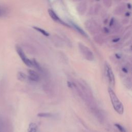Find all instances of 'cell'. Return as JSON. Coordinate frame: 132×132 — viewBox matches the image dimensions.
<instances>
[{"label":"cell","mask_w":132,"mask_h":132,"mask_svg":"<svg viewBox=\"0 0 132 132\" xmlns=\"http://www.w3.org/2000/svg\"><path fill=\"white\" fill-rule=\"evenodd\" d=\"M108 91L113 109L119 114H122L124 112V107L122 103L112 88H109Z\"/></svg>","instance_id":"6da1fadb"},{"label":"cell","mask_w":132,"mask_h":132,"mask_svg":"<svg viewBox=\"0 0 132 132\" xmlns=\"http://www.w3.org/2000/svg\"><path fill=\"white\" fill-rule=\"evenodd\" d=\"M105 73L110 88H113L115 86L114 75L111 66L107 62L105 64Z\"/></svg>","instance_id":"7a4b0ae2"},{"label":"cell","mask_w":132,"mask_h":132,"mask_svg":"<svg viewBox=\"0 0 132 132\" xmlns=\"http://www.w3.org/2000/svg\"><path fill=\"white\" fill-rule=\"evenodd\" d=\"M85 26L86 29L92 35H96L100 31L99 24L95 21L88 20L85 22Z\"/></svg>","instance_id":"3957f363"},{"label":"cell","mask_w":132,"mask_h":132,"mask_svg":"<svg viewBox=\"0 0 132 132\" xmlns=\"http://www.w3.org/2000/svg\"><path fill=\"white\" fill-rule=\"evenodd\" d=\"M78 45L80 52L86 59L89 61H93L94 60V55L87 46L81 43H79Z\"/></svg>","instance_id":"277c9868"},{"label":"cell","mask_w":132,"mask_h":132,"mask_svg":"<svg viewBox=\"0 0 132 132\" xmlns=\"http://www.w3.org/2000/svg\"><path fill=\"white\" fill-rule=\"evenodd\" d=\"M15 50L20 56V58L22 60V61L24 63V64L28 67H32V63L31 60L29 59L26 56L25 53L24 52L22 48L19 45H16Z\"/></svg>","instance_id":"5b68a950"},{"label":"cell","mask_w":132,"mask_h":132,"mask_svg":"<svg viewBox=\"0 0 132 132\" xmlns=\"http://www.w3.org/2000/svg\"><path fill=\"white\" fill-rule=\"evenodd\" d=\"M88 8V4L87 2L82 1L80 2L76 7L77 12L80 15H84L87 11Z\"/></svg>","instance_id":"8992f818"},{"label":"cell","mask_w":132,"mask_h":132,"mask_svg":"<svg viewBox=\"0 0 132 132\" xmlns=\"http://www.w3.org/2000/svg\"><path fill=\"white\" fill-rule=\"evenodd\" d=\"M28 76H27V78L29 80L32 81H38L40 79V76L39 74L32 70L29 69L28 70Z\"/></svg>","instance_id":"52a82bcc"},{"label":"cell","mask_w":132,"mask_h":132,"mask_svg":"<svg viewBox=\"0 0 132 132\" xmlns=\"http://www.w3.org/2000/svg\"><path fill=\"white\" fill-rule=\"evenodd\" d=\"M48 14L50 15V16H51V18L55 21L56 22H59L64 25H65V26H69L68 25H67V24H65L64 22H63V21H62L58 17V16L57 15V14L54 11H53V10L52 9H48Z\"/></svg>","instance_id":"ba28073f"},{"label":"cell","mask_w":132,"mask_h":132,"mask_svg":"<svg viewBox=\"0 0 132 132\" xmlns=\"http://www.w3.org/2000/svg\"><path fill=\"white\" fill-rule=\"evenodd\" d=\"M101 6L100 5L96 4L92 6L89 10V14L91 15H94L98 13L100 11Z\"/></svg>","instance_id":"9c48e42d"},{"label":"cell","mask_w":132,"mask_h":132,"mask_svg":"<svg viewBox=\"0 0 132 132\" xmlns=\"http://www.w3.org/2000/svg\"><path fill=\"white\" fill-rule=\"evenodd\" d=\"M70 25H72V26L80 34H81V35H82L84 37H88L87 34L84 31V30L80 27H79V26H78L76 23H74L72 21H70Z\"/></svg>","instance_id":"30bf717a"},{"label":"cell","mask_w":132,"mask_h":132,"mask_svg":"<svg viewBox=\"0 0 132 132\" xmlns=\"http://www.w3.org/2000/svg\"><path fill=\"white\" fill-rule=\"evenodd\" d=\"M121 71L124 75H128L130 73V68L128 63H124L121 67Z\"/></svg>","instance_id":"8fae6325"},{"label":"cell","mask_w":132,"mask_h":132,"mask_svg":"<svg viewBox=\"0 0 132 132\" xmlns=\"http://www.w3.org/2000/svg\"><path fill=\"white\" fill-rule=\"evenodd\" d=\"M125 6L124 5H120L119 6H118L114 10V14H117V15H120V14H122L125 10Z\"/></svg>","instance_id":"7c38bea8"},{"label":"cell","mask_w":132,"mask_h":132,"mask_svg":"<svg viewBox=\"0 0 132 132\" xmlns=\"http://www.w3.org/2000/svg\"><path fill=\"white\" fill-rule=\"evenodd\" d=\"M28 132H38V125L35 123H31L28 125Z\"/></svg>","instance_id":"4fadbf2b"},{"label":"cell","mask_w":132,"mask_h":132,"mask_svg":"<svg viewBox=\"0 0 132 132\" xmlns=\"http://www.w3.org/2000/svg\"><path fill=\"white\" fill-rule=\"evenodd\" d=\"M31 61V63H32V67L35 68L39 71H40V72L42 71V67H41L40 64L35 59H32Z\"/></svg>","instance_id":"5bb4252c"},{"label":"cell","mask_w":132,"mask_h":132,"mask_svg":"<svg viewBox=\"0 0 132 132\" xmlns=\"http://www.w3.org/2000/svg\"><path fill=\"white\" fill-rule=\"evenodd\" d=\"M16 76L18 79L20 81H25L27 78V76L22 72H18Z\"/></svg>","instance_id":"9a60e30c"},{"label":"cell","mask_w":132,"mask_h":132,"mask_svg":"<svg viewBox=\"0 0 132 132\" xmlns=\"http://www.w3.org/2000/svg\"><path fill=\"white\" fill-rule=\"evenodd\" d=\"M94 35L95 36L93 37V39L96 43H97L98 44H102L104 42L103 38L101 35L96 34Z\"/></svg>","instance_id":"2e32d148"},{"label":"cell","mask_w":132,"mask_h":132,"mask_svg":"<svg viewBox=\"0 0 132 132\" xmlns=\"http://www.w3.org/2000/svg\"><path fill=\"white\" fill-rule=\"evenodd\" d=\"M114 126L120 132H126V130H125L124 127L123 126H122L121 124L118 123H116L114 124Z\"/></svg>","instance_id":"e0dca14e"},{"label":"cell","mask_w":132,"mask_h":132,"mask_svg":"<svg viewBox=\"0 0 132 132\" xmlns=\"http://www.w3.org/2000/svg\"><path fill=\"white\" fill-rule=\"evenodd\" d=\"M36 30H38L39 32H41L42 34H43V35L45 36H49V34L45 30H44V29H42V28H39V27H34Z\"/></svg>","instance_id":"ac0fdd59"},{"label":"cell","mask_w":132,"mask_h":132,"mask_svg":"<svg viewBox=\"0 0 132 132\" xmlns=\"http://www.w3.org/2000/svg\"><path fill=\"white\" fill-rule=\"evenodd\" d=\"M38 117H43V118H48V117H51L52 116V113H45V112H42V113H39L37 114Z\"/></svg>","instance_id":"d6986e66"},{"label":"cell","mask_w":132,"mask_h":132,"mask_svg":"<svg viewBox=\"0 0 132 132\" xmlns=\"http://www.w3.org/2000/svg\"><path fill=\"white\" fill-rule=\"evenodd\" d=\"M103 3L104 6L107 8L110 7L112 4L111 0H103Z\"/></svg>","instance_id":"ffe728a7"},{"label":"cell","mask_w":132,"mask_h":132,"mask_svg":"<svg viewBox=\"0 0 132 132\" xmlns=\"http://www.w3.org/2000/svg\"><path fill=\"white\" fill-rule=\"evenodd\" d=\"M6 10L5 8L0 6V17L4 15L6 13Z\"/></svg>","instance_id":"44dd1931"}]
</instances>
